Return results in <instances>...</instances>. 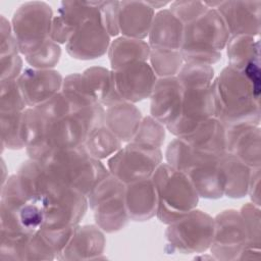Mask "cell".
Returning <instances> with one entry per match:
<instances>
[{
	"label": "cell",
	"mask_w": 261,
	"mask_h": 261,
	"mask_svg": "<svg viewBox=\"0 0 261 261\" xmlns=\"http://www.w3.org/2000/svg\"><path fill=\"white\" fill-rule=\"evenodd\" d=\"M16 174L30 199L42 204L46 213V229L75 227L85 216L89 204L87 196L49 175L41 163L29 158Z\"/></svg>",
	"instance_id": "cell-1"
},
{
	"label": "cell",
	"mask_w": 261,
	"mask_h": 261,
	"mask_svg": "<svg viewBox=\"0 0 261 261\" xmlns=\"http://www.w3.org/2000/svg\"><path fill=\"white\" fill-rule=\"evenodd\" d=\"M211 91L214 117L224 125H260V83L227 65L214 77Z\"/></svg>",
	"instance_id": "cell-2"
},
{
	"label": "cell",
	"mask_w": 261,
	"mask_h": 261,
	"mask_svg": "<svg viewBox=\"0 0 261 261\" xmlns=\"http://www.w3.org/2000/svg\"><path fill=\"white\" fill-rule=\"evenodd\" d=\"M219 157L195 151L180 138L172 140L165 151L166 163L189 177L200 198L212 200L223 197Z\"/></svg>",
	"instance_id": "cell-3"
},
{
	"label": "cell",
	"mask_w": 261,
	"mask_h": 261,
	"mask_svg": "<svg viewBox=\"0 0 261 261\" xmlns=\"http://www.w3.org/2000/svg\"><path fill=\"white\" fill-rule=\"evenodd\" d=\"M229 33L215 8H208L197 19L185 24L180 53L186 63L212 66L221 59Z\"/></svg>",
	"instance_id": "cell-4"
},
{
	"label": "cell",
	"mask_w": 261,
	"mask_h": 261,
	"mask_svg": "<svg viewBox=\"0 0 261 261\" xmlns=\"http://www.w3.org/2000/svg\"><path fill=\"white\" fill-rule=\"evenodd\" d=\"M39 162L49 175L86 196L109 173L101 160L91 156L84 146L55 151Z\"/></svg>",
	"instance_id": "cell-5"
},
{
	"label": "cell",
	"mask_w": 261,
	"mask_h": 261,
	"mask_svg": "<svg viewBox=\"0 0 261 261\" xmlns=\"http://www.w3.org/2000/svg\"><path fill=\"white\" fill-rule=\"evenodd\" d=\"M151 178L157 194L156 217L160 222L170 224L197 208L200 197L184 172L162 162Z\"/></svg>",
	"instance_id": "cell-6"
},
{
	"label": "cell",
	"mask_w": 261,
	"mask_h": 261,
	"mask_svg": "<svg viewBox=\"0 0 261 261\" xmlns=\"http://www.w3.org/2000/svg\"><path fill=\"white\" fill-rule=\"evenodd\" d=\"M213 236L214 217L195 208L167 224L164 251L167 254H202L209 250Z\"/></svg>",
	"instance_id": "cell-7"
},
{
	"label": "cell",
	"mask_w": 261,
	"mask_h": 261,
	"mask_svg": "<svg viewBox=\"0 0 261 261\" xmlns=\"http://www.w3.org/2000/svg\"><path fill=\"white\" fill-rule=\"evenodd\" d=\"M125 185L110 172L87 196L95 224L106 233L122 229L129 218L124 201Z\"/></svg>",
	"instance_id": "cell-8"
},
{
	"label": "cell",
	"mask_w": 261,
	"mask_h": 261,
	"mask_svg": "<svg viewBox=\"0 0 261 261\" xmlns=\"http://www.w3.org/2000/svg\"><path fill=\"white\" fill-rule=\"evenodd\" d=\"M53 10L44 1H29L17 7L11 18V28L19 53L25 56L51 39Z\"/></svg>",
	"instance_id": "cell-9"
},
{
	"label": "cell",
	"mask_w": 261,
	"mask_h": 261,
	"mask_svg": "<svg viewBox=\"0 0 261 261\" xmlns=\"http://www.w3.org/2000/svg\"><path fill=\"white\" fill-rule=\"evenodd\" d=\"M161 148L127 143L107 159V169L124 185L151 178L162 163Z\"/></svg>",
	"instance_id": "cell-10"
},
{
	"label": "cell",
	"mask_w": 261,
	"mask_h": 261,
	"mask_svg": "<svg viewBox=\"0 0 261 261\" xmlns=\"http://www.w3.org/2000/svg\"><path fill=\"white\" fill-rule=\"evenodd\" d=\"M249 247L248 234L240 211L226 209L214 217V236L210 245L215 260L237 261Z\"/></svg>",
	"instance_id": "cell-11"
},
{
	"label": "cell",
	"mask_w": 261,
	"mask_h": 261,
	"mask_svg": "<svg viewBox=\"0 0 261 261\" xmlns=\"http://www.w3.org/2000/svg\"><path fill=\"white\" fill-rule=\"evenodd\" d=\"M182 89L178 117L166 128L175 137L191 133L200 123L214 116L211 86H186Z\"/></svg>",
	"instance_id": "cell-12"
},
{
	"label": "cell",
	"mask_w": 261,
	"mask_h": 261,
	"mask_svg": "<svg viewBox=\"0 0 261 261\" xmlns=\"http://www.w3.org/2000/svg\"><path fill=\"white\" fill-rule=\"evenodd\" d=\"M42 114L46 119L45 140L40 157L41 161L55 151L84 146L88 135L85 123L72 114L60 117H50Z\"/></svg>",
	"instance_id": "cell-13"
},
{
	"label": "cell",
	"mask_w": 261,
	"mask_h": 261,
	"mask_svg": "<svg viewBox=\"0 0 261 261\" xmlns=\"http://www.w3.org/2000/svg\"><path fill=\"white\" fill-rule=\"evenodd\" d=\"M215 8L224 20L229 38L240 35L258 37L260 34L261 1H204Z\"/></svg>",
	"instance_id": "cell-14"
},
{
	"label": "cell",
	"mask_w": 261,
	"mask_h": 261,
	"mask_svg": "<svg viewBox=\"0 0 261 261\" xmlns=\"http://www.w3.org/2000/svg\"><path fill=\"white\" fill-rule=\"evenodd\" d=\"M110 43L111 37L103 24L101 15L82 23L65 44V49L74 59L93 60L105 55Z\"/></svg>",
	"instance_id": "cell-15"
},
{
	"label": "cell",
	"mask_w": 261,
	"mask_h": 261,
	"mask_svg": "<svg viewBox=\"0 0 261 261\" xmlns=\"http://www.w3.org/2000/svg\"><path fill=\"white\" fill-rule=\"evenodd\" d=\"M102 1H62L53 17L51 40L66 44L85 21L101 16Z\"/></svg>",
	"instance_id": "cell-16"
},
{
	"label": "cell",
	"mask_w": 261,
	"mask_h": 261,
	"mask_svg": "<svg viewBox=\"0 0 261 261\" xmlns=\"http://www.w3.org/2000/svg\"><path fill=\"white\" fill-rule=\"evenodd\" d=\"M112 73L122 100L134 104L150 97L158 79L148 61L127 64Z\"/></svg>",
	"instance_id": "cell-17"
},
{
	"label": "cell",
	"mask_w": 261,
	"mask_h": 261,
	"mask_svg": "<svg viewBox=\"0 0 261 261\" xmlns=\"http://www.w3.org/2000/svg\"><path fill=\"white\" fill-rule=\"evenodd\" d=\"M63 79L54 68L40 69L28 66L23 68L17 82L27 106L37 107L61 91Z\"/></svg>",
	"instance_id": "cell-18"
},
{
	"label": "cell",
	"mask_w": 261,
	"mask_h": 261,
	"mask_svg": "<svg viewBox=\"0 0 261 261\" xmlns=\"http://www.w3.org/2000/svg\"><path fill=\"white\" fill-rule=\"evenodd\" d=\"M184 89L176 76L158 77L150 95V115L169 127L178 117Z\"/></svg>",
	"instance_id": "cell-19"
},
{
	"label": "cell",
	"mask_w": 261,
	"mask_h": 261,
	"mask_svg": "<svg viewBox=\"0 0 261 261\" xmlns=\"http://www.w3.org/2000/svg\"><path fill=\"white\" fill-rule=\"evenodd\" d=\"M226 153L251 168L261 166V128L252 123L226 125Z\"/></svg>",
	"instance_id": "cell-20"
},
{
	"label": "cell",
	"mask_w": 261,
	"mask_h": 261,
	"mask_svg": "<svg viewBox=\"0 0 261 261\" xmlns=\"http://www.w3.org/2000/svg\"><path fill=\"white\" fill-rule=\"evenodd\" d=\"M0 259L7 260H53L55 252L41 231L17 237L1 236Z\"/></svg>",
	"instance_id": "cell-21"
},
{
	"label": "cell",
	"mask_w": 261,
	"mask_h": 261,
	"mask_svg": "<svg viewBox=\"0 0 261 261\" xmlns=\"http://www.w3.org/2000/svg\"><path fill=\"white\" fill-rule=\"evenodd\" d=\"M225 48L228 66L261 84L260 40L252 36H234L229 38Z\"/></svg>",
	"instance_id": "cell-22"
},
{
	"label": "cell",
	"mask_w": 261,
	"mask_h": 261,
	"mask_svg": "<svg viewBox=\"0 0 261 261\" xmlns=\"http://www.w3.org/2000/svg\"><path fill=\"white\" fill-rule=\"evenodd\" d=\"M106 239L104 231L96 224L77 225L58 260L100 259L104 253Z\"/></svg>",
	"instance_id": "cell-23"
},
{
	"label": "cell",
	"mask_w": 261,
	"mask_h": 261,
	"mask_svg": "<svg viewBox=\"0 0 261 261\" xmlns=\"http://www.w3.org/2000/svg\"><path fill=\"white\" fill-rule=\"evenodd\" d=\"M155 10L147 1H119V35L145 40L148 38Z\"/></svg>",
	"instance_id": "cell-24"
},
{
	"label": "cell",
	"mask_w": 261,
	"mask_h": 261,
	"mask_svg": "<svg viewBox=\"0 0 261 261\" xmlns=\"http://www.w3.org/2000/svg\"><path fill=\"white\" fill-rule=\"evenodd\" d=\"M124 201L129 220L147 221L156 216L157 194L152 178L125 185Z\"/></svg>",
	"instance_id": "cell-25"
},
{
	"label": "cell",
	"mask_w": 261,
	"mask_h": 261,
	"mask_svg": "<svg viewBox=\"0 0 261 261\" xmlns=\"http://www.w3.org/2000/svg\"><path fill=\"white\" fill-rule=\"evenodd\" d=\"M184 27L185 25L168 8L158 10L155 12L148 35V44L150 48L180 50Z\"/></svg>",
	"instance_id": "cell-26"
},
{
	"label": "cell",
	"mask_w": 261,
	"mask_h": 261,
	"mask_svg": "<svg viewBox=\"0 0 261 261\" xmlns=\"http://www.w3.org/2000/svg\"><path fill=\"white\" fill-rule=\"evenodd\" d=\"M184 140L195 151L221 156L226 153V125L210 117L191 133L176 137Z\"/></svg>",
	"instance_id": "cell-27"
},
{
	"label": "cell",
	"mask_w": 261,
	"mask_h": 261,
	"mask_svg": "<svg viewBox=\"0 0 261 261\" xmlns=\"http://www.w3.org/2000/svg\"><path fill=\"white\" fill-rule=\"evenodd\" d=\"M142 119L140 109L130 102L121 101L105 108V125L122 143L134 139Z\"/></svg>",
	"instance_id": "cell-28"
},
{
	"label": "cell",
	"mask_w": 261,
	"mask_h": 261,
	"mask_svg": "<svg viewBox=\"0 0 261 261\" xmlns=\"http://www.w3.org/2000/svg\"><path fill=\"white\" fill-rule=\"evenodd\" d=\"M219 166L223 179V196L231 199L247 196L252 168L229 153L219 157Z\"/></svg>",
	"instance_id": "cell-29"
},
{
	"label": "cell",
	"mask_w": 261,
	"mask_h": 261,
	"mask_svg": "<svg viewBox=\"0 0 261 261\" xmlns=\"http://www.w3.org/2000/svg\"><path fill=\"white\" fill-rule=\"evenodd\" d=\"M150 52L148 42L120 36L111 41L107 54L111 70H116L130 63L149 61Z\"/></svg>",
	"instance_id": "cell-30"
},
{
	"label": "cell",
	"mask_w": 261,
	"mask_h": 261,
	"mask_svg": "<svg viewBox=\"0 0 261 261\" xmlns=\"http://www.w3.org/2000/svg\"><path fill=\"white\" fill-rule=\"evenodd\" d=\"M82 74L93 95L105 108L124 101L115 88L111 69L102 66H91L85 69Z\"/></svg>",
	"instance_id": "cell-31"
},
{
	"label": "cell",
	"mask_w": 261,
	"mask_h": 261,
	"mask_svg": "<svg viewBox=\"0 0 261 261\" xmlns=\"http://www.w3.org/2000/svg\"><path fill=\"white\" fill-rule=\"evenodd\" d=\"M84 147L91 156L103 160L116 153L122 147V142L103 123L88 133Z\"/></svg>",
	"instance_id": "cell-32"
},
{
	"label": "cell",
	"mask_w": 261,
	"mask_h": 261,
	"mask_svg": "<svg viewBox=\"0 0 261 261\" xmlns=\"http://www.w3.org/2000/svg\"><path fill=\"white\" fill-rule=\"evenodd\" d=\"M149 64L157 77L176 76L185 61L180 50L151 49Z\"/></svg>",
	"instance_id": "cell-33"
},
{
	"label": "cell",
	"mask_w": 261,
	"mask_h": 261,
	"mask_svg": "<svg viewBox=\"0 0 261 261\" xmlns=\"http://www.w3.org/2000/svg\"><path fill=\"white\" fill-rule=\"evenodd\" d=\"M22 112L0 113L1 143L4 149L20 150L24 148L22 140Z\"/></svg>",
	"instance_id": "cell-34"
},
{
	"label": "cell",
	"mask_w": 261,
	"mask_h": 261,
	"mask_svg": "<svg viewBox=\"0 0 261 261\" xmlns=\"http://www.w3.org/2000/svg\"><path fill=\"white\" fill-rule=\"evenodd\" d=\"M165 126L151 115L143 117L130 142L154 148H161L165 140Z\"/></svg>",
	"instance_id": "cell-35"
},
{
	"label": "cell",
	"mask_w": 261,
	"mask_h": 261,
	"mask_svg": "<svg viewBox=\"0 0 261 261\" xmlns=\"http://www.w3.org/2000/svg\"><path fill=\"white\" fill-rule=\"evenodd\" d=\"M27 108L17 80L0 81V113L22 112Z\"/></svg>",
	"instance_id": "cell-36"
},
{
	"label": "cell",
	"mask_w": 261,
	"mask_h": 261,
	"mask_svg": "<svg viewBox=\"0 0 261 261\" xmlns=\"http://www.w3.org/2000/svg\"><path fill=\"white\" fill-rule=\"evenodd\" d=\"M61 56L60 45L53 40H48L40 48L24 56L25 62L34 68L53 69Z\"/></svg>",
	"instance_id": "cell-37"
},
{
	"label": "cell",
	"mask_w": 261,
	"mask_h": 261,
	"mask_svg": "<svg viewBox=\"0 0 261 261\" xmlns=\"http://www.w3.org/2000/svg\"><path fill=\"white\" fill-rule=\"evenodd\" d=\"M176 77L182 87L211 86L214 80V69L210 65L199 63H184Z\"/></svg>",
	"instance_id": "cell-38"
},
{
	"label": "cell",
	"mask_w": 261,
	"mask_h": 261,
	"mask_svg": "<svg viewBox=\"0 0 261 261\" xmlns=\"http://www.w3.org/2000/svg\"><path fill=\"white\" fill-rule=\"evenodd\" d=\"M240 214L244 220L249 247L251 249L260 250L261 245V218H260V206L255 205L252 202L246 203L240 209Z\"/></svg>",
	"instance_id": "cell-39"
},
{
	"label": "cell",
	"mask_w": 261,
	"mask_h": 261,
	"mask_svg": "<svg viewBox=\"0 0 261 261\" xmlns=\"http://www.w3.org/2000/svg\"><path fill=\"white\" fill-rule=\"evenodd\" d=\"M208 8L204 1H173L168 7L184 25L200 17Z\"/></svg>",
	"instance_id": "cell-40"
},
{
	"label": "cell",
	"mask_w": 261,
	"mask_h": 261,
	"mask_svg": "<svg viewBox=\"0 0 261 261\" xmlns=\"http://www.w3.org/2000/svg\"><path fill=\"white\" fill-rule=\"evenodd\" d=\"M0 36V58L20 54L16 39L12 32L11 22L4 15H1Z\"/></svg>",
	"instance_id": "cell-41"
},
{
	"label": "cell",
	"mask_w": 261,
	"mask_h": 261,
	"mask_svg": "<svg viewBox=\"0 0 261 261\" xmlns=\"http://www.w3.org/2000/svg\"><path fill=\"white\" fill-rule=\"evenodd\" d=\"M75 228L76 226L63 228V229H46V228L40 229L46 242L50 245V247L55 252L56 259L59 256V254L64 250V248L67 246L68 242L73 236Z\"/></svg>",
	"instance_id": "cell-42"
},
{
	"label": "cell",
	"mask_w": 261,
	"mask_h": 261,
	"mask_svg": "<svg viewBox=\"0 0 261 261\" xmlns=\"http://www.w3.org/2000/svg\"><path fill=\"white\" fill-rule=\"evenodd\" d=\"M118 13H119V1H102L101 3L102 21L111 38L117 37L119 35Z\"/></svg>",
	"instance_id": "cell-43"
},
{
	"label": "cell",
	"mask_w": 261,
	"mask_h": 261,
	"mask_svg": "<svg viewBox=\"0 0 261 261\" xmlns=\"http://www.w3.org/2000/svg\"><path fill=\"white\" fill-rule=\"evenodd\" d=\"M23 60L21 54L1 58V79L5 80H17L23 70Z\"/></svg>",
	"instance_id": "cell-44"
},
{
	"label": "cell",
	"mask_w": 261,
	"mask_h": 261,
	"mask_svg": "<svg viewBox=\"0 0 261 261\" xmlns=\"http://www.w3.org/2000/svg\"><path fill=\"white\" fill-rule=\"evenodd\" d=\"M260 167L252 168L247 193L251 199V202L258 206H260Z\"/></svg>",
	"instance_id": "cell-45"
},
{
	"label": "cell",
	"mask_w": 261,
	"mask_h": 261,
	"mask_svg": "<svg viewBox=\"0 0 261 261\" xmlns=\"http://www.w3.org/2000/svg\"><path fill=\"white\" fill-rule=\"evenodd\" d=\"M147 2H148V4H149L154 10H156V9L161 10V9H163L166 5H169V4H170V2H168V1H147Z\"/></svg>",
	"instance_id": "cell-46"
}]
</instances>
